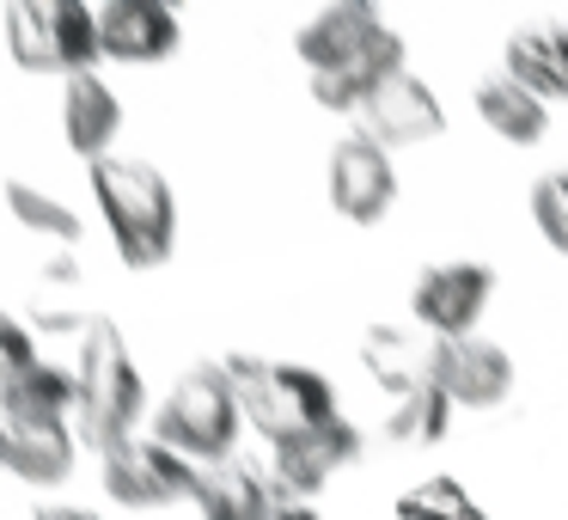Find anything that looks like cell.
<instances>
[{
    "mask_svg": "<svg viewBox=\"0 0 568 520\" xmlns=\"http://www.w3.org/2000/svg\"><path fill=\"white\" fill-rule=\"evenodd\" d=\"M294 50L312 74V99L324 111H348V117L392 74H404V38L385 26L373 0H331L324 13H312L300 26Z\"/></svg>",
    "mask_w": 568,
    "mask_h": 520,
    "instance_id": "cell-1",
    "label": "cell"
},
{
    "mask_svg": "<svg viewBox=\"0 0 568 520\" xmlns=\"http://www.w3.org/2000/svg\"><path fill=\"white\" fill-rule=\"evenodd\" d=\"M92 197L99 214L111 227V246L129 270H160L178 246V197L165 184L160 166L111 153V160L92 166Z\"/></svg>",
    "mask_w": 568,
    "mask_h": 520,
    "instance_id": "cell-2",
    "label": "cell"
},
{
    "mask_svg": "<svg viewBox=\"0 0 568 520\" xmlns=\"http://www.w3.org/2000/svg\"><path fill=\"white\" fill-rule=\"evenodd\" d=\"M226 380L239 392L245 422L263 434L270 447L312 434L324 422L343 417L336 404V386L318 368H300V361H263V356H226Z\"/></svg>",
    "mask_w": 568,
    "mask_h": 520,
    "instance_id": "cell-3",
    "label": "cell"
},
{
    "mask_svg": "<svg viewBox=\"0 0 568 520\" xmlns=\"http://www.w3.org/2000/svg\"><path fill=\"white\" fill-rule=\"evenodd\" d=\"M74 373H80V429H87V441L99 453L111 441H129L141 410H148V386H141V368L129 356L123 331L99 312L74 337Z\"/></svg>",
    "mask_w": 568,
    "mask_h": 520,
    "instance_id": "cell-4",
    "label": "cell"
},
{
    "mask_svg": "<svg viewBox=\"0 0 568 520\" xmlns=\"http://www.w3.org/2000/svg\"><path fill=\"white\" fill-rule=\"evenodd\" d=\"M239 422H245V410H239V392L226 380V361H196L165 392L160 417H153V441L172 447L190 466H221V459H233Z\"/></svg>",
    "mask_w": 568,
    "mask_h": 520,
    "instance_id": "cell-5",
    "label": "cell"
},
{
    "mask_svg": "<svg viewBox=\"0 0 568 520\" xmlns=\"http://www.w3.org/2000/svg\"><path fill=\"white\" fill-rule=\"evenodd\" d=\"M7 50L31 74H99V13L87 0H13L7 7Z\"/></svg>",
    "mask_w": 568,
    "mask_h": 520,
    "instance_id": "cell-6",
    "label": "cell"
},
{
    "mask_svg": "<svg viewBox=\"0 0 568 520\" xmlns=\"http://www.w3.org/2000/svg\"><path fill=\"white\" fill-rule=\"evenodd\" d=\"M0 471H13L19 483H38V490L68 483L74 478V429H68V417L31 410L0 392Z\"/></svg>",
    "mask_w": 568,
    "mask_h": 520,
    "instance_id": "cell-7",
    "label": "cell"
},
{
    "mask_svg": "<svg viewBox=\"0 0 568 520\" xmlns=\"http://www.w3.org/2000/svg\"><path fill=\"white\" fill-rule=\"evenodd\" d=\"M99 459H104V490L123 508H172L196 496V466L160 441H135L129 434V441H111Z\"/></svg>",
    "mask_w": 568,
    "mask_h": 520,
    "instance_id": "cell-8",
    "label": "cell"
},
{
    "mask_svg": "<svg viewBox=\"0 0 568 520\" xmlns=\"http://www.w3.org/2000/svg\"><path fill=\"white\" fill-rule=\"evenodd\" d=\"M489 294H495L489 263H434V270L416 276L409 307H416V324L434 343H453V337H477V319L489 307Z\"/></svg>",
    "mask_w": 568,
    "mask_h": 520,
    "instance_id": "cell-9",
    "label": "cell"
},
{
    "mask_svg": "<svg viewBox=\"0 0 568 520\" xmlns=\"http://www.w3.org/2000/svg\"><path fill=\"white\" fill-rule=\"evenodd\" d=\"M331 202H336V214H343V221H355V227L385 221V214H392V202H397L392 153H385L373 136H361V129L331 148Z\"/></svg>",
    "mask_w": 568,
    "mask_h": 520,
    "instance_id": "cell-10",
    "label": "cell"
},
{
    "mask_svg": "<svg viewBox=\"0 0 568 520\" xmlns=\"http://www.w3.org/2000/svg\"><path fill=\"white\" fill-rule=\"evenodd\" d=\"M361 136H373L379 148H422V141L446 136V104L440 92L428 87V80H416L404 68V74H392L379 92H373L367 104H361Z\"/></svg>",
    "mask_w": 568,
    "mask_h": 520,
    "instance_id": "cell-11",
    "label": "cell"
},
{
    "mask_svg": "<svg viewBox=\"0 0 568 520\" xmlns=\"http://www.w3.org/2000/svg\"><path fill=\"white\" fill-rule=\"evenodd\" d=\"M434 386L453 398V410H501L514 392V361L501 343L453 337V343H434Z\"/></svg>",
    "mask_w": 568,
    "mask_h": 520,
    "instance_id": "cell-12",
    "label": "cell"
},
{
    "mask_svg": "<svg viewBox=\"0 0 568 520\" xmlns=\"http://www.w3.org/2000/svg\"><path fill=\"white\" fill-rule=\"evenodd\" d=\"M178 43H184V26H178V13L165 0H111V7H99L104 62L153 68V62H172Z\"/></svg>",
    "mask_w": 568,
    "mask_h": 520,
    "instance_id": "cell-13",
    "label": "cell"
},
{
    "mask_svg": "<svg viewBox=\"0 0 568 520\" xmlns=\"http://www.w3.org/2000/svg\"><path fill=\"white\" fill-rule=\"evenodd\" d=\"M355 459H361V429L348 417H336V422H324V429L294 434V441L275 447V483L312 502V490H324V483L343 466H355Z\"/></svg>",
    "mask_w": 568,
    "mask_h": 520,
    "instance_id": "cell-14",
    "label": "cell"
},
{
    "mask_svg": "<svg viewBox=\"0 0 568 520\" xmlns=\"http://www.w3.org/2000/svg\"><path fill=\"white\" fill-rule=\"evenodd\" d=\"M123 136V104H116L104 74H74L62 80V141L87 166L111 160V141Z\"/></svg>",
    "mask_w": 568,
    "mask_h": 520,
    "instance_id": "cell-15",
    "label": "cell"
},
{
    "mask_svg": "<svg viewBox=\"0 0 568 520\" xmlns=\"http://www.w3.org/2000/svg\"><path fill=\"white\" fill-rule=\"evenodd\" d=\"M501 74L519 80L526 92H538L544 104L568 99V26L562 19H531V26H519L501 50Z\"/></svg>",
    "mask_w": 568,
    "mask_h": 520,
    "instance_id": "cell-16",
    "label": "cell"
},
{
    "mask_svg": "<svg viewBox=\"0 0 568 520\" xmlns=\"http://www.w3.org/2000/svg\"><path fill=\"white\" fill-rule=\"evenodd\" d=\"M190 502H196L202 520H263L275 502V478L233 453L221 466H196V496Z\"/></svg>",
    "mask_w": 568,
    "mask_h": 520,
    "instance_id": "cell-17",
    "label": "cell"
},
{
    "mask_svg": "<svg viewBox=\"0 0 568 520\" xmlns=\"http://www.w3.org/2000/svg\"><path fill=\"white\" fill-rule=\"evenodd\" d=\"M361 368L392 398H409L422 386H434V337L409 331V324H373L361 337Z\"/></svg>",
    "mask_w": 568,
    "mask_h": 520,
    "instance_id": "cell-18",
    "label": "cell"
},
{
    "mask_svg": "<svg viewBox=\"0 0 568 520\" xmlns=\"http://www.w3.org/2000/svg\"><path fill=\"white\" fill-rule=\"evenodd\" d=\"M477 117L501 141H514V148H531V141H544V129H550V104H544L538 92H526L519 80H507V74L477 80Z\"/></svg>",
    "mask_w": 568,
    "mask_h": 520,
    "instance_id": "cell-19",
    "label": "cell"
},
{
    "mask_svg": "<svg viewBox=\"0 0 568 520\" xmlns=\"http://www.w3.org/2000/svg\"><path fill=\"white\" fill-rule=\"evenodd\" d=\"M453 429V398L440 392V386H422V392H409V398H397L392 404V417H385V441H397V447H428V441H440V434Z\"/></svg>",
    "mask_w": 568,
    "mask_h": 520,
    "instance_id": "cell-20",
    "label": "cell"
},
{
    "mask_svg": "<svg viewBox=\"0 0 568 520\" xmlns=\"http://www.w3.org/2000/svg\"><path fill=\"white\" fill-rule=\"evenodd\" d=\"M7 209H13V221L38 239H55V246H74L80 239V214L68 209V202H55L50 190L26 184V178H7Z\"/></svg>",
    "mask_w": 568,
    "mask_h": 520,
    "instance_id": "cell-21",
    "label": "cell"
},
{
    "mask_svg": "<svg viewBox=\"0 0 568 520\" xmlns=\"http://www.w3.org/2000/svg\"><path fill=\"white\" fill-rule=\"evenodd\" d=\"M397 520H489V508L458 478H422L397 496Z\"/></svg>",
    "mask_w": 568,
    "mask_h": 520,
    "instance_id": "cell-22",
    "label": "cell"
},
{
    "mask_svg": "<svg viewBox=\"0 0 568 520\" xmlns=\"http://www.w3.org/2000/svg\"><path fill=\"white\" fill-rule=\"evenodd\" d=\"M531 221H538L544 246L568 258V166L562 172H544L538 184H531Z\"/></svg>",
    "mask_w": 568,
    "mask_h": 520,
    "instance_id": "cell-23",
    "label": "cell"
},
{
    "mask_svg": "<svg viewBox=\"0 0 568 520\" xmlns=\"http://www.w3.org/2000/svg\"><path fill=\"white\" fill-rule=\"evenodd\" d=\"M38 361H43L38 331H31V324H19L13 312H0V392H13V386L26 380Z\"/></svg>",
    "mask_w": 568,
    "mask_h": 520,
    "instance_id": "cell-24",
    "label": "cell"
},
{
    "mask_svg": "<svg viewBox=\"0 0 568 520\" xmlns=\"http://www.w3.org/2000/svg\"><path fill=\"white\" fill-rule=\"evenodd\" d=\"M263 520H318V514H312L306 496H294V490H282V483H275V502H270V514H263Z\"/></svg>",
    "mask_w": 568,
    "mask_h": 520,
    "instance_id": "cell-25",
    "label": "cell"
},
{
    "mask_svg": "<svg viewBox=\"0 0 568 520\" xmlns=\"http://www.w3.org/2000/svg\"><path fill=\"white\" fill-rule=\"evenodd\" d=\"M43 282H55V288H68V282H80V263H74V258H68V251H62V258H50V263H43Z\"/></svg>",
    "mask_w": 568,
    "mask_h": 520,
    "instance_id": "cell-26",
    "label": "cell"
},
{
    "mask_svg": "<svg viewBox=\"0 0 568 520\" xmlns=\"http://www.w3.org/2000/svg\"><path fill=\"white\" fill-rule=\"evenodd\" d=\"M31 520H104V514H92V508H74V502H50V508H38Z\"/></svg>",
    "mask_w": 568,
    "mask_h": 520,
    "instance_id": "cell-27",
    "label": "cell"
}]
</instances>
